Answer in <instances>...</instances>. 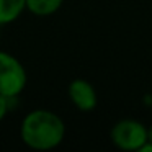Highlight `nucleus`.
Here are the masks:
<instances>
[{
    "mask_svg": "<svg viewBox=\"0 0 152 152\" xmlns=\"http://www.w3.org/2000/svg\"><path fill=\"white\" fill-rule=\"evenodd\" d=\"M20 136L21 141L34 151H51L62 142L66 124L49 110H33L21 121Z\"/></svg>",
    "mask_w": 152,
    "mask_h": 152,
    "instance_id": "f257e3e1",
    "label": "nucleus"
},
{
    "mask_svg": "<svg viewBox=\"0 0 152 152\" xmlns=\"http://www.w3.org/2000/svg\"><path fill=\"white\" fill-rule=\"evenodd\" d=\"M28 82L26 69L15 56L0 51V93L17 98Z\"/></svg>",
    "mask_w": 152,
    "mask_h": 152,
    "instance_id": "f03ea898",
    "label": "nucleus"
},
{
    "mask_svg": "<svg viewBox=\"0 0 152 152\" xmlns=\"http://www.w3.org/2000/svg\"><path fill=\"white\" fill-rule=\"evenodd\" d=\"M110 136L121 151H139L147 142V128L136 119H121L113 126Z\"/></svg>",
    "mask_w": 152,
    "mask_h": 152,
    "instance_id": "7ed1b4c3",
    "label": "nucleus"
},
{
    "mask_svg": "<svg viewBox=\"0 0 152 152\" xmlns=\"http://www.w3.org/2000/svg\"><path fill=\"white\" fill-rule=\"evenodd\" d=\"M69 98L77 110L92 111L96 106V92L90 82L83 79H75L69 85Z\"/></svg>",
    "mask_w": 152,
    "mask_h": 152,
    "instance_id": "20e7f679",
    "label": "nucleus"
},
{
    "mask_svg": "<svg viewBox=\"0 0 152 152\" xmlns=\"http://www.w3.org/2000/svg\"><path fill=\"white\" fill-rule=\"evenodd\" d=\"M26 10V0H0V26L10 25Z\"/></svg>",
    "mask_w": 152,
    "mask_h": 152,
    "instance_id": "39448f33",
    "label": "nucleus"
},
{
    "mask_svg": "<svg viewBox=\"0 0 152 152\" xmlns=\"http://www.w3.org/2000/svg\"><path fill=\"white\" fill-rule=\"evenodd\" d=\"M64 0H26V10L38 17H49L61 8Z\"/></svg>",
    "mask_w": 152,
    "mask_h": 152,
    "instance_id": "423d86ee",
    "label": "nucleus"
},
{
    "mask_svg": "<svg viewBox=\"0 0 152 152\" xmlns=\"http://www.w3.org/2000/svg\"><path fill=\"white\" fill-rule=\"evenodd\" d=\"M12 100H15V98H10V96H5L0 93V121L7 116L8 110L12 108Z\"/></svg>",
    "mask_w": 152,
    "mask_h": 152,
    "instance_id": "0eeeda50",
    "label": "nucleus"
},
{
    "mask_svg": "<svg viewBox=\"0 0 152 152\" xmlns=\"http://www.w3.org/2000/svg\"><path fill=\"white\" fill-rule=\"evenodd\" d=\"M139 151H141V152H152V142H149V141H147L141 149H139Z\"/></svg>",
    "mask_w": 152,
    "mask_h": 152,
    "instance_id": "6e6552de",
    "label": "nucleus"
},
{
    "mask_svg": "<svg viewBox=\"0 0 152 152\" xmlns=\"http://www.w3.org/2000/svg\"><path fill=\"white\" fill-rule=\"evenodd\" d=\"M147 141L152 142V126H151V128H147Z\"/></svg>",
    "mask_w": 152,
    "mask_h": 152,
    "instance_id": "1a4fd4ad",
    "label": "nucleus"
}]
</instances>
